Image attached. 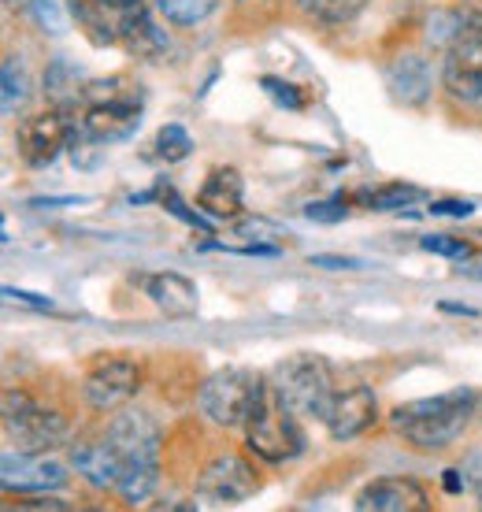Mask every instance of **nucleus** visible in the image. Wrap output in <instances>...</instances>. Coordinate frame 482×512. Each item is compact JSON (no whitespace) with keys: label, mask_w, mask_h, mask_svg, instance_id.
Returning <instances> with one entry per match:
<instances>
[{"label":"nucleus","mask_w":482,"mask_h":512,"mask_svg":"<svg viewBox=\"0 0 482 512\" xmlns=\"http://www.w3.org/2000/svg\"><path fill=\"white\" fill-rule=\"evenodd\" d=\"M164 208H171V212H175L178 219H186V223H193V227H201V231H208V227L201 223V216H197L201 208H197V212H190V208L182 205V197H178L175 190H167V193H164Z\"/></svg>","instance_id":"obj_33"},{"label":"nucleus","mask_w":482,"mask_h":512,"mask_svg":"<svg viewBox=\"0 0 482 512\" xmlns=\"http://www.w3.org/2000/svg\"><path fill=\"white\" fill-rule=\"evenodd\" d=\"M4 431L12 446L23 453H49L52 446H64L71 438V420L64 412L41 405L26 390H8L4 394Z\"/></svg>","instance_id":"obj_7"},{"label":"nucleus","mask_w":482,"mask_h":512,"mask_svg":"<svg viewBox=\"0 0 482 512\" xmlns=\"http://www.w3.org/2000/svg\"><path fill=\"white\" fill-rule=\"evenodd\" d=\"M442 86L464 108L482 112V26L453 41L442 56Z\"/></svg>","instance_id":"obj_10"},{"label":"nucleus","mask_w":482,"mask_h":512,"mask_svg":"<svg viewBox=\"0 0 482 512\" xmlns=\"http://www.w3.org/2000/svg\"><path fill=\"white\" fill-rule=\"evenodd\" d=\"M260 86H264L267 97H275V104L290 108V112H301V108H305V93L297 90L293 82H282V78H260Z\"/></svg>","instance_id":"obj_29"},{"label":"nucleus","mask_w":482,"mask_h":512,"mask_svg":"<svg viewBox=\"0 0 482 512\" xmlns=\"http://www.w3.org/2000/svg\"><path fill=\"white\" fill-rule=\"evenodd\" d=\"M475 412H479V394L468 386H457V390H445L438 397H419V401L397 405L390 412V423L408 446L434 453V449L453 446L471 427Z\"/></svg>","instance_id":"obj_2"},{"label":"nucleus","mask_w":482,"mask_h":512,"mask_svg":"<svg viewBox=\"0 0 482 512\" xmlns=\"http://www.w3.org/2000/svg\"><path fill=\"white\" fill-rule=\"evenodd\" d=\"M419 197L416 186H405V182H386V186H375V190H360V201L364 208H375V212H394V208L412 205Z\"/></svg>","instance_id":"obj_26"},{"label":"nucleus","mask_w":482,"mask_h":512,"mask_svg":"<svg viewBox=\"0 0 482 512\" xmlns=\"http://www.w3.org/2000/svg\"><path fill=\"white\" fill-rule=\"evenodd\" d=\"M145 294L153 301L164 316L171 320H190L197 316V308H201V290H197V282L186 279V275H178V271H160L153 279L145 282Z\"/></svg>","instance_id":"obj_19"},{"label":"nucleus","mask_w":482,"mask_h":512,"mask_svg":"<svg viewBox=\"0 0 482 512\" xmlns=\"http://www.w3.org/2000/svg\"><path fill=\"white\" fill-rule=\"evenodd\" d=\"M460 472H464V487L479 498L482 494V453H471L468 461L460 464Z\"/></svg>","instance_id":"obj_31"},{"label":"nucleus","mask_w":482,"mask_h":512,"mask_svg":"<svg viewBox=\"0 0 482 512\" xmlns=\"http://www.w3.org/2000/svg\"><path fill=\"white\" fill-rule=\"evenodd\" d=\"M23 4H26V0H23Z\"/></svg>","instance_id":"obj_40"},{"label":"nucleus","mask_w":482,"mask_h":512,"mask_svg":"<svg viewBox=\"0 0 482 512\" xmlns=\"http://www.w3.org/2000/svg\"><path fill=\"white\" fill-rule=\"evenodd\" d=\"M479 505H482V494H479Z\"/></svg>","instance_id":"obj_39"},{"label":"nucleus","mask_w":482,"mask_h":512,"mask_svg":"<svg viewBox=\"0 0 482 512\" xmlns=\"http://www.w3.org/2000/svg\"><path fill=\"white\" fill-rule=\"evenodd\" d=\"M4 294L12 297V301H26V305H34V308H52L49 297H38V294H30V290H15V286H8Z\"/></svg>","instance_id":"obj_35"},{"label":"nucleus","mask_w":482,"mask_h":512,"mask_svg":"<svg viewBox=\"0 0 482 512\" xmlns=\"http://www.w3.org/2000/svg\"><path fill=\"white\" fill-rule=\"evenodd\" d=\"M30 97V75L19 56H4V116H19Z\"/></svg>","instance_id":"obj_25"},{"label":"nucleus","mask_w":482,"mask_h":512,"mask_svg":"<svg viewBox=\"0 0 482 512\" xmlns=\"http://www.w3.org/2000/svg\"><path fill=\"white\" fill-rule=\"evenodd\" d=\"M475 26H482V12H475V8H438L427 19V45L445 52L453 41H460Z\"/></svg>","instance_id":"obj_20"},{"label":"nucleus","mask_w":482,"mask_h":512,"mask_svg":"<svg viewBox=\"0 0 482 512\" xmlns=\"http://www.w3.org/2000/svg\"><path fill=\"white\" fill-rule=\"evenodd\" d=\"M442 312H457V316H471V320L479 316V312H475V308H468V305H442Z\"/></svg>","instance_id":"obj_38"},{"label":"nucleus","mask_w":482,"mask_h":512,"mask_svg":"<svg viewBox=\"0 0 482 512\" xmlns=\"http://www.w3.org/2000/svg\"><path fill=\"white\" fill-rule=\"evenodd\" d=\"M67 483V468L60 461H49L45 453H4L0 461V487L4 494H49V490H60Z\"/></svg>","instance_id":"obj_12"},{"label":"nucleus","mask_w":482,"mask_h":512,"mask_svg":"<svg viewBox=\"0 0 482 512\" xmlns=\"http://www.w3.org/2000/svg\"><path fill=\"white\" fill-rule=\"evenodd\" d=\"M245 446H249L253 457H260L267 464H286L305 453L301 416L282 405L275 390H271V383H267V394L260 397V405L245 423Z\"/></svg>","instance_id":"obj_6"},{"label":"nucleus","mask_w":482,"mask_h":512,"mask_svg":"<svg viewBox=\"0 0 482 512\" xmlns=\"http://www.w3.org/2000/svg\"><path fill=\"white\" fill-rule=\"evenodd\" d=\"M71 141H75V119L56 104L38 116L19 119L15 127V153L26 167H52Z\"/></svg>","instance_id":"obj_8"},{"label":"nucleus","mask_w":482,"mask_h":512,"mask_svg":"<svg viewBox=\"0 0 482 512\" xmlns=\"http://www.w3.org/2000/svg\"><path fill=\"white\" fill-rule=\"evenodd\" d=\"M312 264H316V268H327V271H356L360 268V260H353V256H327V253L312 256Z\"/></svg>","instance_id":"obj_34"},{"label":"nucleus","mask_w":482,"mask_h":512,"mask_svg":"<svg viewBox=\"0 0 482 512\" xmlns=\"http://www.w3.org/2000/svg\"><path fill=\"white\" fill-rule=\"evenodd\" d=\"M153 4L171 26H201L219 8V0H153Z\"/></svg>","instance_id":"obj_24"},{"label":"nucleus","mask_w":482,"mask_h":512,"mask_svg":"<svg viewBox=\"0 0 482 512\" xmlns=\"http://www.w3.org/2000/svg\"><path fill=\"white\" fill-rule=\"evenodd\" d=\"M442 483L449 494H460V490H464V472H460V468H445Z\"/></svg>","instance_id":"obj_37"},{"label":"nucleus","mask_w":482,"mask_h":512,"mask_svg":"<svg viewBox=\"0 0 482 512\" xmlns=\"http://www.w3.org/2000/svg\"><path fill=\"white\" fill-rule=\"evenodd\" d=\"M419 245H423L427 253L449 256V260H471V256H475V245L464 242V238H453V234H423Z\"/></svg>","instance_id":"obj_28"},{"label":"nucleus","mask_w":482,"mask_h":512,"mask_svg":"<svg viewBox=\"0 0 482 512\" xmlns=\"http://www.w3.org/2000/svg\"><path fill=\"white\" fill-rule=\"evenodd\" d=\"M67 461L93 490H115L123 479V461L108 438H78L67 449Z\"/></svg>","instance_id":"obj_16"},{"label":"nucleus","mask_w":482,"mask_h":512,"mask_svg":"<svg viewBox=\"0 0 482 512\" xmlns=\"http://www.w3.org/2000/svg\"><path fill=\"white\" fill-rule=\"evenodd\" d=\"M82 90H86V82L78 75L75 64H67V60H52L49 71H45V93H49V101L56 108H75L82 101Z\"/></svg>","instance_id":"obj_22"},{"label":"nucleus","mask_w":482,"mask_h":512,"mask_svg":"<svg viewBox=\"0 0 482 512\" xmlns=\"http://www.w3.org/2000/svg\"><path fill=\"white\" fill-rule=\"evenodd\" d=\"M197 208L212 219H238L245 212V182L234 167H212L197 193Z\"/></svg>","instance_id":"obj_18"},{"label":"nucleus","mask_w":482,"mask_h":512,"mask_svg":"<svg viewBox=\"0 0 482 512\" xmlns=\"http://www.w3.org/2000/svg\"><path fill=\"white\" fill-rule=\"evenodd\" d=\"M141 379H145V372H141L138 360L104 357L82 379V397L93 412H119L141 390Z\"/></svg>","instance_id":"obj_9"},{"label":"nucleus","mask_w":482,"mask_h":512,"mask_svg":"<svg viewBox=\"0 0 482 512\" xmlns=\"http://www.w3.org/2000/svg\"><path fill=\"white\" fill-rule=\"evenodd\" d=\"M264 394L267 379L256 375L253 368H219L204 379L201 394H197V409L216 427H245Z\"/></svg>","instance_id":"obj_5"},{"label":"nucleus","mask_w":482,"mask_h":512,"mask_svg":"<svg viewBox=\"0 0 482 512\" xmlns=\"http://www.w3.org/2000/svg\"><path fill=\"white\" fill-rule=\"evenodd\" d=\"M353 505L356 512H427L431 498H427V490L419 487L416 479L382 475V479H371L368 487L356 494Z\"/></svg>","instance_id":"obj_15"},{"label":"nucleus","mask_w":482,"mask_h":512,"mask_svg":"<svg viewBox=\"0 0 482 512\" xmlns=\"http://www.w3.org/2000/svg\"><path fill=\"white\" fill-rule=\"evenodd\" d=\"M104 438L112 442L119 461H123V479H119L115 494L127 501V505L153 498L156 483H160V449H164L160 423L145 409H127L123 405L108 420Z\"/></svg>","instance_id":"obj_1"},{"label":"nucleus","mask_w":482,"mask_h":512,"mask_svg":"<svg viewBox=\"0 0 482 512\" xmlns=\"http://www.w3.org/2000/svg\"><path fill=\"white\" fill-rule=\"evenodd\" d=\"M267 383H271L275 397H279L286 409L297 412L301 420H319V423H323L330 401L338 394L330 360L316 357V353H293V357H286L282 364H275V372H271Z\"/></svg>","instance_id":"obj_4"},{"label":"nucleus","mask_w":482,"mask_h":512,"mask_svg":"<svg viewBox=\"0 0 482 512\" xmlns=\"http://www.w3.org/2000/svg\"><path fill=\"white\" fill-rule=\"evenodd\" d=\"M190 153H193L190 130L178 127V123H167V127H160V134H156V156H160V160H167V164H178V160H186Z\"/></svg>","instance_id":"obj_27"},{"label":"nucleus","mask_w":482,"mask_h":512,"mask_svg":"<svg viewBox=\"0 0 482 512\" xmlns=\"http://www.w3.org/2000/svg\"><path fill=\"white\" fill-rule=\"evenodd\" d=\"M305 216L316 219V223H342L345 205H338V201H316V205L305 208Z\"/></svg>","instance_id":"obj_30"},{"label":"nucleus","mask_w":482,"mask_h":512,"mask_svg":"<svg viewBox=\"0 0 482 512\" xmlns=\"http://www.w3.org/2000/svg\"><path fill=\"white\" fill-rule=\"evenodd\" d=\"M141 4L145 0H67L75 23L93 45H119Z\"/></svg>","instance_id":"obj_13"},{"label":"nucleus","mask_w":482,"mask_h":512,"mask_svg":"<svg viewBox=\"0 0 482 512\" xmlns=\"http://www.w3.org/2000/svg\"><path fill=\"white\" fill-rule=\"evenodd\" d=\"M260 490V475L245 457L238 453H223L216 461H208L197 475V498L204 505H241Z\"/></svg>","instance_id":"obj_11"},{"label":"nucleus","mask_w":482,"mask_h":512,"mask_svg":"<svg viewBox=\"0 0 482 512\" xmlns=\"http://www.w3.org/2000/svg\"><path fill=\"white\" fill-rule=\"evenodd\" d=\"M375 420H379V397L371 386L360 383L334 394L327 416H323V427L334 442H349V438L364 435L368 427H375Z\"/></svg>","instance_id":"obj_14"},{"label":"nucleus","mask_w":482,"mask_h":512,"mask_svg":"<svg viewBox=\"0 0 482 512\" xmlns=\"http://www.w3.org/2000/svg\"><path fill=\"white\" fill-rule=\"evenodd\" d=\"M293 4H297V12L308 15L312 23L345 26V23H353L371 0H293Z\"/></svg>","instance_id":"obj_23"},{"label":"nucleus","mask_w":482,"mask_h":512,"mask_svg":"<svg viewBox=\"0 0 482 512\" xmlns=\"http://www.w3.org/2000/svg\"><path fill=\"white\" fill-rule=\"evenodd\" d=\"M19 509H67V501H60V498H26L23 494V501H19Z\"/></svg>","instance_id":"obj_36"},{"label":"nucleus","mask_w":482,"mask_h":512,"mask_svg":"<svg viewBox=\"0 0 482 512\" xmlns=\"http://www.w3.org/2000/svg\"><path fill=\"white\" fill-rule=\"evenodd\" d=\"M78 104H82V112L75 119V141L112 145V141L130 138L141 127V90L130 86V78L123 75L86 82Z\"/></svg>","instance_id":"obj_3"},{"label":"nucleus","mask_w":482,"mask_h":512,"mask_svg":"<svg viewBox=\"0 0 482 512\" xmlns=\"http://www.w3.org/2000/svg\"><path fill=\"white\" fill-rule=\"evenodd\" d=\"M119 45H123L134 60H156V56H164V52H167V34L153 23L149 8L141 4L138 12H134V19H130L127 34H123V41H119Z\"/></svg>","instance_id":"obj_21"},{"label":"nucleus","mask_w":482,"mask_h":512,"mask_svg":"<svg viewBox=\"0 0 482 512\" xmlns=\"http://www.w3.org/2000/svg\"><path fill=\"white\" fill-rule=\"evenodd\" d=\"M427 212H431V216H445V219H468L471 212H475V205H471V201H434Z\"/></svg>","instance_id":"obj_32"},{"label":"nucleus","mask_w":482,"mask_h":512,"mask_svg":"<svg viewBox=\"0 0 482 512\" xmlns=\"http://www.w3.org/2000/svg\"><path fill=\"white\" fill-rule=\"evenodd\" d=\"M386 86H390V97L405 108H423L434 93V71L431 60L419 56V52H401L394 56V64L386 67Z\"/></svg>","instance_id":"obj_17"}]
</instances>
